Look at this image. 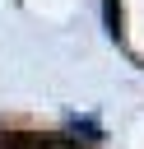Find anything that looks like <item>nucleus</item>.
Masks as SVG:
<instances>
[{"instance_id":"f257e3e1","label":"nucleus","mask_w":144,"mask_h":149,"mask_svg":"<svg viewBox=\"0 0 144 149\" xmlns=\"http://www.w3.org/2000/svg\"><path fill=\"white\" fill-rule=\"evenodd\" d=\"M102 14H107V28L116 33V23H121V9H116V0H107V5H102Z\"/></svg>"}]
</instances>
